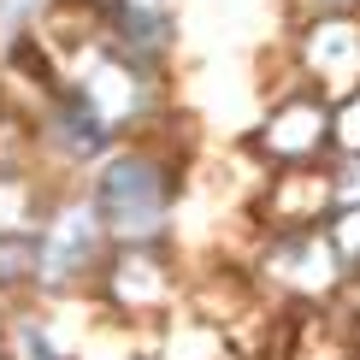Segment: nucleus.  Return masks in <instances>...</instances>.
<instances>
[{
	"label": "nucleus",
	"mask_w": 360,
	"mask_h": 360,
	"mask_svg": "<svg viewBox=\"0 0 360 360\" xmlns=\"http://www.w3.org/2000/svg\"><path fill=\"white\" fill-rule=\"evenodd\" d=\"M89 248H95V213H65L48 236V254H41L48 278H71L77 260H89Z\"/></svg>",
	"instance_id": "2"
},
{
	"label": "nucleus",
	"mask_w": 360,
	"mask_h": 360,
	"mask_svg": "<svg viewBox=\"0 0 360 360\" xmlns=\"http://www.w3.org/2000/svg\"><path fill=\"white\" fill-rule=\"evenodd\" d=\"M24 272H36L30 243H0V278H24Z\"/></svg>",
	"instance_id": "3"
},
{
	"label": "nucleus",
	"mask_w": 360,
	"mask_h": 360,
	"mask_svg": "<svg viewBox=\"0 0 360 360\" xmlns=\"http://www.w3.org/2000/svg\"><path fill=\"white\" fill-rule=\"evenodd\" d=\"M12 6H24V0H0V12H12Z\"/></svg>",
	"instance_id": "5"
},
{
	"label": "nucleus",
	"mask_w": 360,
	"mask_h": 360,
	"mask_svg": "<svg viewBox=\"0 0 360 360\" xmlns=\"http://www.w3.org/2000/svg\"><path fill=\"white\" fill-rule=\"evenodd\" d=\"M101 213L112 219V231L124 236H154L160 219H166V184H160L148 166H112L101 177Z\"/></svg>",
	"instance_id": "1"
},
{
	"label": "nucleus",
	"mask_w": 360,
	"mask_h": 360,
	"mask_svg": "<svg viewBox=\"0 0 360 360\" xmlns=\"http://www.w3.org/2000/svg\"><path fill=\"white\" fill-rule=\"evenodd\" d=\"M24 349H30V360H53V354H48V342H41L36 331H24Z\"/></svg>",
	"instance_id": "4"
}]
</instances>
